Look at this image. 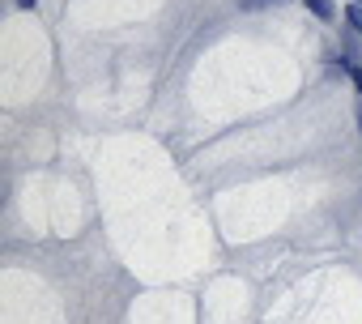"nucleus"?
<instances>
[{
    "mask_svg": "<svg viewBox=\"0 0 362 324\" xmlns=\"http://www.w3.org/2000/svg\"><path fill=\"white\" fill-rule=\"evenodd\" d=\"M18 5H22V9H35V0H18Z\"/></svg>",
    "mask_w": 362,
    "mask_h": 324,
    "instance_id": "7ed1b4c3",
    "label": "nucleus"
},
{
    "mask_svg": "<svg viewBox=\"0 0 362 324\" xmlns=\"http://www.w3.org/2000/svg\"><path fill=\"white\" fill-rule=\"evenodd\" d=\"M345 22H349V26L362 35V9H358V5H349V9H345Z\"/></svg>",
    "mask_w": 362,
    "mask_h": 324,
    "instance_id": "f03ea898",
    "label": "nucleus"
},
{
    "mask_svg": "<svg viewBox=\"0 0 362 324\" xmlns=\"http://www.w3.org/2000/svg\"><path fill=\"white\" fill-rule=\"evenodd\" d=\"M307 9H311L315 18H332V0H307Z\"/></svg>",
    "mask_w": 362,
    "mask_h": 324,
    "instance_id": "f257e3e1",
    "label": "nucleus"
},
{
    "mask_svg": "<svg viewBox=\"0 0 362 324\" xmlns=\"http://www.w3.org/2000/svg\"><path fill=\"white\" fill-rule=\"evenodd\" d=\"M354 5H358V9H362V0H354Z\"/></svg>",
    "mask_w": 362,
    "mask_h": 324,
    "instance_id": "20e7f679",
    "label": "nucleus"
}]
</instances>
